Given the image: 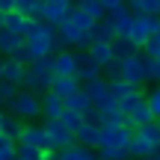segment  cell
<instances>
[{
    "instance_id": "1",
    "label": "cell",
    "mask_w": 160,
    "mask_h": 160,
    "mask_svg": "<svg viewBox=\"0 0 160 160\" xmlns=\"http://www.w3.org/2000/svg\"><path fill=\"white\" fill-rule=\"evenodd\" d=\"M160 148V122H148V125L133 128V139H131V154L133 160H148Z\"/></svg>"
},
{
    "instance_id": "2",
    "label": "cell",
    "mask_w": 160,
    "mask_h": 160,
    "mask_svg": "<svg viewBox=\"0 0 160 160\" xmlns=\"http://www.w3.org/2000/svg\"><path fill=\"white\" fill-rule=\"evenodd\" d=\"M9 113L12 116H18V119H24V122H36L42 116V95L39 92H33V89H18V95L12 98L9 104Z\"/></svg>"
},
{
    "instance_id": "3",
    "label": "cell",
    "mask_w": 160,
    "mask_h": 160,
    "mask_svg": "<svg viewBox=\"0 0 160 160\" xmlns=\"http://www.w3.org/2000/svg\"><path fill=\"white\" fill-rule=\"evenodd\" d=\"M53 36H57V27H53V24L33 21L30 33L24 36V42H27V48L36 53V57H48V53H53Z\"/></svg>"
},
{
    "instance_id": "4",
    "label": "cell",
    "mask_w": 160,
    "mask_h": 160,
    "mask_svg": "<svg viewBox=\"0 0 160 160\" xmlns=\"http://www.w3.org/2000/svg\"><path fill=\"white\" fill-rule=\"evenodd\" d=\"M86 95L92 98V104H95L98 110H110V107H119V101L113 98V92H110V80L107 77H95V80H86L83 83Z\"/></svg>"
},
{
    "instance_id": "5",
    "label": "cell",
    "mask_w": 160,
    "mask_h": 160,
    "mask_svg": "<svg viewBox=\"0 0 160 160\" xmlns=\"http://www.w3.org/2000/svg\"><path fill=\"white\" fill-rule=\"evenodd\" d=\"M45 133H48V151H62L74 145V131H68L59 119H45Z\"/></svg>"
},
{
    "instance_id": "6",
    "label": "cell",
    "mask_w": 160,
    "mask_h": 160,
    "mask_svg": "<svg viewBox=\"0 0 160 160\" xmlns=\"http://www.w3.org/2000/svg\"><path fill=\"white\" fill-rule=\"evenodd\" d=\"M57 30H59V36L68 42V48H80V51H86V48L92 45V30H80L77 24L68 21V18H62V21L57 24Z\"/></svg>"
},
{
    "instance_id": "7",
    "label": "cell",
    "mask_w": 160,
    "mask_h": 160,
    "mask_svg": "<svg viewBox=\"0 0 160 160\" xmlns=\"http://www.w3.org/2000/svg\"><path fill=\"white\" fill-rule=\"evenodd\" d=\"M131 139H133L131 125H101V145H131Z\"/></svg>"
},
{
    "instance_id": "8",
    "label": "cell",
    "mask_w": 160,
    "mask_h": 160,
    "mask_svg": "<svg viewBox=\"0 0 160 160\" xmlns=\"http://www.w3.org/2000/svg\"><path fill=\"white\" fill-rule=\"evenodd\" d=\"M122 80H131V83L142 86L145 83V53H133V57L122 59Z\"/></svg>"
},
{
    "instance_id": "9",
    "label": "cell",
    "mask_w": 160,
    "mask_h": 160,
    "mask_svg": "<svg viewBox=\"0 0 160 160\" xmlns=\"http://www.w3.org/2000/svg\"><path fill=\"white\" fill-rule=\"evenodd\" d=\"M53 77H77V53L74 51H59L53 53Z\"/></svg>"
},
{
    "instance_id": "10",
    "label": "cell",
    "mask_w": 160,
    "mask_h": 160,
    "mask_svg": "<svg viewBox=\"0 0 160 160\" xmlns=\"http://www.w3.org/2000/svg\"><path fill=\"white\" fill-rule=\"evenodd\" d=\"M18 145H30V148L48 151V133H45V125H24V133L18 137Z\"/></svg>"
},
{
    "instance_id": "11",
    "label": "cell",
    "mask_w": 160,
    "mask_h": 160,
    "mask_svg": "<svg viewBox=\"0 0 160 160\" xmlns=\"http://www.w3.org/2000/svg\"><path fill=\"white\" fill-rule=\"evenodd\" d=\"M101 71H104V68H101V65H98L86 51H80V53H77V80H80V83L101 77Z\"/></svg>"
},
{
    "instance_id": "12",
    "label": "cell",
    "mask_w": 160,
    "mask_h": 160,
    "mask_svg": "<svg viewBox=\"0 0 160 160\" xmlns=\"http://www.w3.org/2000/svg\"><path fill=\"white\" fill-rule=\"evenodd\" d=\"M71 6H74V0H45V21L57 27V24L71 12Z\"/></svg>"
},
{
    "instance_id": "13",
    "label": "cell",
    "mask_w": 160,
    "mask_h": 160,
    "mask_svg": "<svg viewBox=\"0 0 160 160\" xmlns=\"http://www.w3.org/2000/svg\"><path fill=\"white\" fill-rule=\"evenodd\" d=\"M3 27L12 30V33H18V36H27L30 27H33V18H27L18 9H12V12H3Z\"/></svg>"
},
{
    "instance_id": "14",
    "label": "cell",
    "mask_w": 160,
    "mask_h": 160,
    "mask_svg": "<svg viewBox=\"0 0 160 160\" xmlns=\"http://www.w3.org/2000/svg\"><path fill=\"white\" fill-rule=\"evenodd\" d=\"M107 18L113 21V27H116V33L119 36H128V30H131V21H133V9L131 6H116V9H110L107 12Z\"/></svg>"
},
{
    "instance_id": "15",
    "label": "cell",
    "mask_w": 160,
    "mask_h": 160,
    "mask_svg": "<svg viewBox=\"0 0 160 160\" xmlns=\"http://www.w3.org/2000/svg\"><path fill=\"white\" fill-rule=\"evenodd\" d=\"M74 142L86 145V148H98V145H101V125H89V122H83V125L74 131Z\"/></svg>"
},
{
    "instance_id": "16",
    "label": "cell",
    "mask_w": 160,
    "mask_h": 160,
    "mask_svg": "<svg viewBox=\"0 0 160 160\" xmlns=\"http://www.w3.org/2000/svg\"><path fill=\"white\" fill-rule=\"evenodd\" d=\"M51 80H53V74H42V71H33L27 65V71H24V80H21V86L24 89H33V92H48L51 89Z\"/></svg>"
},
{
    "instance_id": "17",
    "label": "cell",
    "mask_w": 160,
    "mask_h": 160,
    "mask_svg": "<svg viewBox=\"0 0 160 160\" xmlns=\"http://www.w3.org/2000/svg\"><path fill=\"white\" fill-rule=\"evenodd\" d=\"M65 110V98H59L57 92H42V116L45 119H59Z\"/></svg>"
},
{
    "instance_id": "18",
    "label": "cell",
    "mask_w": 160,
    "mask_h": 160,
    "mask_svg": "<svg viewBox=\"0 0 160 160\" xmlns=\"http://www.w3.org/2000/svg\"><path fill=\"white\" fill-rule=\"evenodd\" d=\"M148 122H154V113H151L148 101H145V95H142L137 104H133V110L128 113V125H131V128H139V125H148Z\"/></svg>"
},
{
    "instance_id": "19",
    "label": "cell",
    "mask_w": 160,
    "mask_h": 160,
    "mask_svg": "<svg viewBox=\"0 0 160 160\" xmlns=\"http://www.w3.org/2000/svg\"><path fill=\"white\" fill-rule=\"evenodd\" d=\"M24 71H27V65H21L18 59H12V57H6L3 59V68H0V80H9V83H18V86H21Z\"/></svg>"
},
{
    "instance_id": "20",
    "label": "cell",
    "mask_w": 160,
    "mask_h": 160,
    "mask_svg": "<svg viewBox=\"0 0 160 160\" xmlns=\"http://www.w3.org/2000/svg\"><path fill=\"white\" fill-rule=\"evenodd\" d=\"M21 45H24V36L12 33V30H6V27H0V53L12 57V53H15Z\"/></svg>"
},
{
    "instance_id": "21",
    "label": "cell",
    "mask_w": 160,
    "mask_h": 160,
    "mask_svg": "<svg viewBox=\"0 0 160 160\" xmlns=\"http://www.w3.org/2000/svg\"><path fill=\"white\" fill-rule=\"evenodd\" d=\"M116 27H113V21H110L107 15L101 18V21H95V27H92V42H113L116 39Z\"/></svg>"
},
{
    "instance_id": "22",
    "label": "cell",
    "mask_w": 160,
    "mask_h": 160,
    "mask_svg": "<svg viewBox=\"0 0 160 160\" xmlns=\"http://www.w3.org/2000/svg\"><path fill=\"white\" fill-rule=\"evenodd\" d=\"M65 107H68V110H77V113H86V110H92L95 104H92V98L86 95V89L80 86L77 92H71V95L65 98Z\"/></svg>"
},
{
    "instance_id": "23",
    "label": "cell",
    "mask_w": 160,
    "mask_h": 160,
    "mask_svg": "<svg viewBox=\"0 0 160 160\" xmlns=\"http://www.w3.org/2000/svg\"><path fill=\"white\" fill-rule=\"evenodd\" d=\"M59 160H98V154L92 148H86V145L74 142V145H68V148L59 151Z\"/></svg>"
},
{
    "instance_id": "24",
    "label": "cell",
    "mask_w": 160,
    "mask_h": 160,
    "mask_svg": "<svg viewBox=\"0 0 160 160\" xmlns=\"http://www.w3.org/2000/svg\"><path fill=\"white\" fill-rule=\"evenodd\" d=\"M80 89V80L77 77H53L51 80V92H57L59 98H68L71 92Z\"/></svg>"
},
{
    "instance_id": "25",
    "label": "cell",
    "mask_w": 160,
    "mask_h": 160,
    "mask_svg": "<svg viewBox=\"0 0 160 160\" xmlns=\"http://www.w3.org/2000/svg\"><path fill=\"white\" fill-rule=\"evenodd\" d=\"M110 51H113L116 59H128V57L137 53V48H133V42L128 39V36H116V39L110 42Z\"/></svg>"
},
{
    "instance_id": "26",
    "label": "cell",
    "mask_w": 160,
    "mask_h": 160,
    "mask_svg": "<svg viewBox=\"0 0 160 160\" xmlns=\"http://www.w3.org/2000/svg\"><path fill=\"white\" fill-rule=\"evenodd\" d=\"M86 53H89V57L95 59V62L101 65V68H104V65L110 62V59H113V51H110V42H92V45L86 48Z\"/></svg>"
},
{
    "instance_id": "27",
    "label": "cell",
    "mask_w": 160,
    "mask_h": 160,
    "mask_svg": "<svg viewBox=\"0 0 160 160\" xmlns=\"http://www.w3.org/2000/svg\"><path fill=\"white\" fill-rule=\"evenodd\" d=\"M98 157H104V160H133L131 145H101Z\"/></svg>"
},
{
    "instance_id": "28",
    "label": "cell",
    "mask_w": 160,
    "mask_h": 160,
    "mask_svg": "<svg viewBox=\"0 0 160 160\" xmlns=\"http://www.w3.org/2000/svg\"><path fill=\"white\" fill-rule=\"evenodd\" d=\"M0 131L18 142V137L24 133V119H18V116H12V113H3V125H0Z\"/></svg>"
},
{
    "instance_id": "29",
    "label": "cell",
    "mask_w": 160,
    "mask_h": 160,
    "mask_svg": "<svg viewBox=\"0 0 160 160\" xmlns=\"http://www.w3.org/2000/svg\"><path fill=\"white\" fill-rule=\"evenodd\" d=\"M74 6H77V9H83L86 15L92 18V21H101V18L107 15V9H104V3H101V0H77Z\"/></svg>"
},
{
    "instance_id": "30",
    "label": "cell",
    "mask_w": 160,
    "mask_h": 160,
    "mask_svg": "<svg viewBox=\"0 0 160 160\" xmlns=\"http://www.w3.org/2000/svg\"><path fill=\"white\" fill-rule=\"evenodd\" d=\"M139 86L137 83H131V80H110V92H113V98L119 101V98H125V95H131V92H137Z\"/></svg>"
},
{
    "instance_id": "31",
    "label": "cell",
    "mask_w": 160,
    "mask_h": 160,
    "mask_svg": "<svg viewBox=\"0 0 160 160\" xmlns=\"http://www.w3.org/2000/svg\"><path fill=\"white\" fill-rule=\"evenodd\" d=\"M59 122H62L68 131H77V128L83 125V113H77V110H68V107H65L62 116H59Z\"/></svg>"
},
{
    "instance_id": "32",
    "label": "cell",
    "mask_w": 160,
    "mask_h": 160,
    "mask_svg": "<svg viewBox=\"0 0 160 160\" xmlns=\"http://www.w3.org/2000/svg\"><path fill=\"white\" fill-rule=\"evenodd\" d=\"M154 80H160V59L145 53V83H154Z\"/></svg>"
},
{
    "instance_id": "33",
    "label": "cell",
    "mask_w": 160,
    "mask_h": 160,
    "mask_svg": "<svg viewBox=\"0 0 160 160\" xmlns=\"http://www.w3.org/2000/svg\"><path fill=\"white\" fill-rule=\"evenodd\" d=\"M18 89H21L18 83H9V80H0V104H9L12 98L18 95Z\"/></svg>"
},
{
    "instance_id": "34",
    "label": "cell",
    "mask_w": 160,
    "mask_h": 160,
    "mask_svg": "<svg viewBox=\"0 0 160 160\" xmlns=\"http://www.w3.org/2000/svg\"><path fill=\"white\" fill-rule=\"evenodd\" d=\"M12 59H18V62H21V65H33V62H36V59H39V57H36V53H33V51H30V48H27V42H24V45L18 48L15 53H12Z\"/></svg>"
},
{
    "instance_id": "35",
    "label": "cell",
    "mask_w": 160,
    "mask_h": 160,
    "mask_svg": "<svg viewBox=\"0 0 160 160\" xmlns=\"http://www.w3.org/2000/svg\"><path fill=\"white\" fill-rule=\"evenodd\" d=\"M101 77H107V80H119V77H122V59H116V57H113L107 65H104Z\"/></svg>"
},
{
    "instance_id": "36",
    "label": "cell",
    "mask_w": 160,
    "mask_h": 160,
    "mask_svg": "<svg viewBox=\"0 0 160 160\" xmlns=\"http://www.w3.org/2000/svg\"><path fill=\"white\" fill-rule=\"evenodd\" d=\"M33 71H42V74H53V53H48V57H39L33 65H30Z\"/></svg>"
},
{
    "instance_id": "37",
    "label": "cell",
    "mask_w": 160,
    "mask_h": 160,
    "mask_svg": "<svg viewBox=\"0 0 160 160\" xmlns=\"http://www.w3.org/2000/svg\"><path fill=\"white\" fill-rule=\"evenodd\" d=\"M137 15H160V0H139Z\"/></svg>"
},
{
    "instance_id": "38",
    "label": "cell",
    "mask_w": 160,
    "mask_h": 160,
    "mask_svg": "<svg viewBox=\"0 0 160 160\" xmlns=\"http://www.w3.org/2000/svg\"><path fill=\"white\" fill-rule=\"evenodd\" d=\"M139 98H142V89H137V92H131V95H125V98H119V110H122V113H131V110H133V104H137L139 101Z\"/></svg>"
},
{
    "instance_id": "39",
    "label": "cell",
    "mask_w": 160,
    "mask_h": 160,
    "mask_svg": "<svg viewBox=\"0 0 160 160\" xmlns=\"http://www.w3.org/2000/svg\"><path fill=\"white\" fill-rule=\"evenodd\" d=\"M145 101H148V107H151V113H154V119L160 122V86H154V89L145 95Z\"/></svg>"
},
{
    "instance_id": "40",
    "label": "cell",
    "mask_w": 160,
    "mask_h": 160,
    "mask_svg": "<svg viewBox=\"0 0 160 160\" xmlns=\"http://www.w3.org/2000/svg\"><path fill=\"white\" fill-rule=\"evenodd\" d=\"M18 154L27 157V160H45V151H42V148H30V145H18Z\"/></svg>"
},
{
    "instance_id": "41",
    "label": "cell",
    "mask_w": 160,
    "mask_h": 160,
    "mask_svg": "<svg viewBox=\"0 0 160 160\" xmlns=\"http://www.w3.org/2000/svg\"><path fill=\"white\" fill-rule=\"evenodd\" d=\"M83 122H89V125H101V110H98V107L86 110V113H83Z\"/></svg>"
},
{
    "instance_id": "42",
    "label": "cell",
    "mask_w": 160,
    "mask_h": 160,
    "mask_svg": "<svg viewBox=\"0 0 160 160\" xmlns=\"http://www.w3.org/2000/svg\"><path fill=\"white\" fill-rule=\"evenodd\" d=\"M101 3H104V9H116V6H125V0H101Z\"/></svg>"
},
{
    "instance_id": "43",
    "label": "cell",
    "mask_w": 160,
    "mask_h": 160,
    "mask_svg": "<svg viewBox=\"0 0 160 160\" xmlns=\"http://www.w3.org/2000/svg\"><path fill=\"white\" fill-rule=\"evenodd\" d=\"M15 9V0H0V12H12Z\"/></svg>"
},
{
    "instance_id": "44",
    "label": "cell",
    "mask_w": 160,
    "mask_h": 160,
    "mask_svg": "<svg viewBox=\"0 0 160 160\" xmlns=\"http://www.w3.org/2000/svg\"><path fill=\"white\" fill-rule=\"evenodd\" d=\"M30 3H33V0H15V9H18V12H27Z\"/></svg>"
},
{
    "instance_id": "45",
    "label": "cell",
    "mask_w": 160,
    "mask_h": 160,
    "mask_svg": "<svg viewBox=\"0 0 160 160\" xmlns=\"http://www.w3.org/2000/svg\"><path fill=\"white\" fill-rule=\"evenodd\" d=\"M125 3L131 6V9H133V15H137V3H139V0H125Z\"/></svg>"
},
{
    "instance_id": "46",
    "label": "cell",
    "mask_w": 160,
    "mask_h": 160,
    "mask_svg": "<svg viewBox=\"0 0 160 160\" xmlns=\"http://www.w3.org/2000/svg\"><path fill=\"white\" fill-rule=\"evenodd\" d=\"M15 160H27V157H21V154H15Z\"/></svg>"
},
{
    "instance_id": "47",
    "label": "cell",
    "mask_w": 160,
    "mask_h": 160,
    "mask_svg": "<svg viewBox=\"0 0 160 160\" xmlns=\"http://www.w3.org/2000/svg\"><path fill=\"white\" fill-rule=\"evenodd\" d=\"M0 125H3V110H0Z\"/></svg>"
},
{
    "instance_id": "48",
    "label": "cell",
    "mask_w": 160,
    "mask_h": 160,
    "mask_svg": "<svg viewBox=\"0 0 160 160\" xmlns=\"http://www.w3.org/2000/svg\"><path fill=\"white\" fill-rule=\"evenodd\" d=\"M0 27H3V12H0Z\"/></svg>"
},
{
    "instance_id": "49",
    "label": "cell",
    "mask_w": 160,
    "mask_h": 160,
    "mask_svg": "<svg viewBox=\"0 0 160 160\" xmlns=\"http://www.w3.org/2000/svg\"><path fill=\"white\" fill-rule=\"evenodd\" d=\"M0 68H3V59H0Z\"/></svg>"
}]
</instances>
